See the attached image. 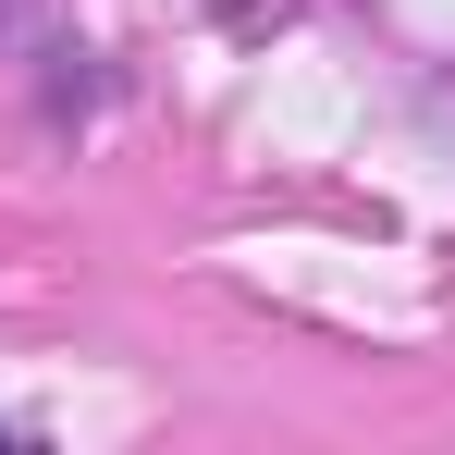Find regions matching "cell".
Returning a JSON list of instances; mask_svg holds the SVG:
<instances>
[{"mask_svg":"<svg viewBox=\"0 0 455 455\" xmlns=\"http://www.w3.org/2000/svg\"><path fill=\"white\" fill-rule=\"evenodd\" d=\"M0 443H12V431H0Z\"/></svg>","mask_w":455,"mask_h":455,"instance_id":"obj_1","label":"cell"}]
</instances>
